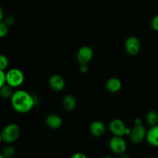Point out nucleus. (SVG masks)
<instances>
[{
  "label": "nucleus",
  "mask_w": 158,
  "mask_h": 158,
  "mask_svg": "<svg viewBox=\"0 0 158 158\" xmlns=\"http://www.w3.org/2000/svg\"><path fill=\"white\" fill-rule=\"evenodd\" d=\"M11 106L19 114H26L31 111L35 104V99L32 94L23 89L14 91L10 98Z\"/></svg>",
  "instance_id": "f257e3e1"
},
{
  "label": "nucleus",
  "mask_w": 158,
  "mask_h": 158,
  "mask_svg": "<svg viewBox=\"0 0 158 158\" xmlns=\"http://www.w3.org/2000/svg\"><path fill=\"white\" fill-rule=\"evenodd\" d=\"M25 76L23 71L18 68H11L6 72V84L15 89L23 85Z\"/></svg>",
  "instance_id": "f03ea898"
},
{
  "label": "nucleus",
  "mask_w": 158,
  "mask_h": 158,
  "mask_svg": "<svg viewBox=\"0 0 158 158\" xmlns=\"http://www.w3.org/2000/svg\"><path fill=\"white\" fill-rule=\"evenodd\" d=\"M1 134L3 142L7 144H12L19 137V127L15 123H9L2 128Z\"/></svg>",
  "instance_id": "7ed1b4c3"
},
{
  "label": "nucleus",
  "mask_w": 158,
  "mask_h": 158,
  "mask_svg": "<svg viewBox=\"0 0 158 158\" xmlns=\"http://www.w3.org/2000/svg\"><path fill=\"white\" fill-rule=\"evenodd\" d=\"M110 131L114 136L123 137L124 135H129L131 129L128 128L123 120L120 119H114L111 120L109 124Z\"/></svg>",
  "instance_id": "20e7f679"
},
{
  "label": "nucleus",
  "mask_w": 158,
  "mask_h": 158,
  "mask_svg": "<svg viewBox=\"0 0 158 158\" xmlns=\"http://www.w3.org/2000/svg\"><path fill=\"white\" fill-rule=\"evenodd\" d=\"M147 133L148 131L143 124L134 125V127L131 129V133L129 134L130 140L134 144H139L146 139Z\"/></svg>",
  "instance_id": "39448f33"
},
{
  "label": "nucleus",
  "mask_w": 158,
  "mask_h": 158,
  "mask_svg": "<svg viewBox=\"0 0 158 158\" xmlns=\"http://www.w3.org/2000/svg\"><path fill=\"white\" fill-rule=\"evenodd\" d=\"M109 147L112 152L120 155V154H124L126 152L127 144L126 140L123 138V137L114 136L110 140Z\"/></svg>",
  "instance_id": "423d86ee"
},
{
  "label": "nucleus",
  "mask_w": 158,
  "mask_h": 158,
  "mask_svg": "<svg viewBox=\"0 0 158 158\" xmlns=\"http://www.w3.org/2000/svg\"><path fill=\"white\" fill-rule=\"evenodd\" d=\"M94 56V50L90 46H83L80 48L77 54V62L82 64H88Z\"/></svg>",
  "instance_id": "0eeeda50"
},
{
  "label": "nucleus",
  "mask_w": 158,
  "mask_h": 158,
  "mask_svg": "<svg viewBox=\"0 0 158 158\" xmlns=\"http://www.w3.org/2000/svg\"><path fill=\"white\" fill-rule=\"evenodd\" d=\"M124 46L127 53L131 56L137 55L141 49L140 40L135 36H131L127 39Z\"/></svg>",
  "instance_id": "6e6552de"
},
{
  "label": "nucleus",
  "mask_w": 158,
  "mask_h": 158,
  "mask_svg": "<svg viewBox=\"0 0 158 158\" xmlns=\"http://www.w3.org/2000/svg\"><path fill=\"white\" fill-rule=\"evenodd\" d=\"M49 84L52 90L56 91V92H60L64 89L66 82L61 76L52 75L49 80Z\"/></svg>",
  "instance_id": "1a4fd4ad"
},
{
  "label": "nucleus",
  "mask_w": 158,
  "mask_h": 158,
  "mask_svg": "<svg viewBox=\"0 0 158 158\" xmlns=\"http://www.w3.org/2000/svg\"><path fill=\"white\" fill-rule=\"evenodd\" d=\"M105 131H106V127L104 123L100 120L94 121L89 126V132L95 137H100L103 136Z\"/></svg>",
  "instance_id": "9d476101"
},
{
  "label": "nucleus",
  "mask_w": 158,
  "mask_h": 158,
  "mask_svg": "<svg viewBox=\"0 0 158 158\" xmlns=\"http://www.w3.org/2000/svg\"><path fill=\"white\" fill-rule=\"evenodd\" d=\"M46 124L51 129H59L63 124V119L58 114H49L46 117Z\"/></svg>",
  "instance_id": "9b49d317"
},
{
  "label": "nucleus",
  "mask_w": 158,
  "mask_h": 158,
  "mask_svg": "<svg viewBox=\"0 0 158 158\" xmlns=\"http://www.w3.org/2000/svg\"><path fill=\"white\" fill-rule=\"evenodd\" d=\"M146 140L151 146L158 147V124L151 127L148 130Z\"/></svg>",
  "instance_id": "f8f14e48"
},
{
  "label": "nucleus",
  "mask_w": 158,
  "mask_h": 158,
  "mask_svg": "<svg viewBox=\"0 0 158 158\" xmlns=\"http://www.w3.org/2000/svg\"><path fill=\"white\" fill-rule=\"evenodd\" d=\"M106 89L109 92L115 94V93L119 92L121 89L122 83L118 78L117 77H111L108 79L107 81L106 82Z\"/></svg>",
  "instance_id": "ddd939ff"
},
{
  "label": "nucleus",
  "mask_w": 158,
  "mask_h": 158,
  "mask_svg": "<svg viewBox=\"0 0 158 158\" xmlns=\"http://www.w3.org/2000/svg\"><path fill=\"white\" fill-rule=\"evenodd\" d=\"M77 100L75 97L71 94L65 96V97L63 100V106L66 111L71 112L74 110L77 106Z\"/></svg>",
  "instance_id": "4468645a"
},
{
  "label": "nucleus",
  "mask_w": 158,
  "mask_h": 158,
  "mask_svg": "<svg viewBox=\"0 0 158 158\" xmlns=\"http://www.w3.org/2000/svg\"><path fill=\"white\" fill-rule=\"evenodd\" d=\"M146 121L151 127L158 124V113L155 110H150L146 115Z\"/></svg>",
  "instance_id": "2eb2a0df"
},
{
  "label": "nucleus",
  "mask_w": 158,
  "mask_h": 158,
  "mask_svg": "<svg viewBox=\"0 0 158 158\" xmlns=\"http://www.w3.org/2000/svg\"><path fill=\"white\" fill-rule=\"evenodd\" d=\"M14 88L8 84H5L0 89V97L2 99H10L14 93Z\"/></svg>",
  "instance_id": "dca6fc26"
},
{
  "label": "nucleus",
  "mask_w": 158,
  "mask_h": 158,
  "mask_svg": "<svg viewBox=\"0 0 158 158\" xmlns=\"http://www.w3.org/2000/svg\"><path fill=\"white\" fill-rule=\"evenodd\" d=\"M15 149L13 146L11 144H8L5 147L2 151V154L6 158H12L15 155Z\"/></svg>",
  "instance_id": "f3484780"
},
{
  "label": "nucleus",
  "mask_w": 158,
  "mask_h": 158,
  "mask_svg": "<svg viewBox=\"0 0 158 158\" xmlns=\"http://www.w3.org/2000/svg\"><path fill=\"white\" fill-rule=\"evenodd\" d=\"M9 32V26L4 21L0 22V39H2L8 35Z\"/></svg>",
  "instance_id": "a211bd4d"
},
{
  "label": "nucleus",
  "mask_w": 158,
  "mask_h": 158,
  "mask_svg": "<svg viewBox=\"0 0 158 158\" xmlns=\"http://www.w3.org/2000/svg\"><path fill=\"white\" fill-rule=\"evenodd\" d=\"M9 65V60L4 54H0V69L5 71Z\"/></svg>",
  "instance_id": "6ab92c4d"
},
{
  "label": "nucleus",
  "mask_w": 158,
  "mask_h": 158,
  "mask_svg": "<svg viewBox=\"0 0 158 158\" xmlns=\"http://www.w3.org/2000/svg\"><path fill=\"white\" fill-rule=\"evenodd\" d=\"M3 21H4L8 26H12V25L15 23V18H14L13 15H7V16L3 19Z\"/></svg>",
  "instance_id": "aec40b11"
},
{
  "label": "nucleus",
  "mask_w": 158,
  "mask_h": 158,
  "mask_svg": "<svg viewBox=\"0 0 158 158\" xmlns=\"http://www.w3.org/2000/svg\"><path fill=\"white\" fill-rule=\"evenodd\" d=\"M151 27L156 32H158V14L151 20Z\"/></svg>",
  "instance_id": "412c9836"
},
{
  "label": "nucleus",
  "mask_w": 158,
  "mask_h": 158,
  "mask_svg": "<svg viewBox=\"0 0 158 158\" xmlns=\"http://www.w3.org/2000/svg\"><path fill=\"white\" fill-rule=\"evenodd\" d=\"M6 83V72L0 69V89H1Z\"/></svg>",
  "instance_id": "4be33fe9"
},
{
  "label": "nucleus",
  "mask_w": 158,
  "mask_h": 158,
  "mask_svg": "<svg viewBox=\"0 0 158 158\" xmlns=\"http://www.w3.org/2000/svg\"><path fill=\"white\" fill-rule=\"evenodd\" d=\"M71 158H87V157H86V154H83V153L77 152L76 153V154H74L71 157Z\"/></svg>",
  "instance_id": "5701e85b"
},
{
  "label": "nucleus",
  "mask_w": 158,
  "mask_h": 158,
  "mask_svg": "<svg viewBox=\"0 0 158 158\" xmlns=\"http://www.w3.org/2000/svg\"><path fill=\"white\" fill-rule=\"evenodd\" d=\"M88 66L87 64H82L80 67V72L83 73H86L88 72Z\"/></svg>",
  "instance_id": "b1692460"
},
{
  "label": "nucleus",
  "mask_w": 158,
  "mask_h": 158,
  "mask_svg": "<svg viewBox=\"0 0 158 158\" xmlns=\"http://www.w3.org/2000/svg\"><path fill=\"white\" fill-rule=\"evenodd\" d=\"M4 19V12H3L2 8L0 6V22L3 21Z\"/></svg>",
  "instance_id": "393cba45"
},
{
  "label": "nucleus",
  "mask_w": 158,
  "mask_h": 158,
  "mask_svg": "<svg viewBox=\"0 0 158 158\" xmlns=\"http://www.w3.org/2000/svg\"><path fill=\"white\" fill-rule=\"evenodd\" d=\"M142 120L140 118H136L134 120V125H141Z\"/></svg>",
  "instance_id": "a878e982"
},
{
  "label": "nucleus",
  "mask_w": 158,
  "mask_h": 158,
  "mask_svg": "<svg viewBox=\"0 0 158 158\" xmlns=\"http://www.w3.org/2000/svg\"><path fill=\"white\" fill-rule=\"evenodd\" d=\"M120 158H131V157H130L129 155H127V154H125V153H124V154H120Z\"/></svg>",
  "instance_id": "bb28decb"
},
{
  "label": "nucleus",
  "mask_w": 158,
  "mask_h": 158,
  "mask_svg": "<svg viewBox=\"0 0 158 158\" xmlns=\"http://www.w3.org/2000/svg\"><path fill=\"white\" fill-rule=\"evenodd\" d=\"M2 141H3V140H2V134H1V132H0V143H1Z\"/></svg>",
  "instance_id": "cd10ccee"
},
{
  "label": "nucleus",
  "mask_w": 158,
  "mask_h": 158,
  "mask_svg": "<svg viewBox=\"0 0 158 158\" xmlns=\"http://www.w3.org/2000/svg\"><path fill=\"white\" fill-rule=\"evenodd\" d=\"M102 158H112V157H109V156H105V157H103Z\"/></svg>",
  "instance_id": "c85d7f7f"
},
{
  "label": "nucleus",
  "mask_w": 158,
  "mask_h": 158,
  "mask_svg": "<svg viewBox=\"0 0 158 158\" xmlns=\"http://www.w3.org/2000/svg\"><path fill=\"white\" fill-rule=\"evenodd\" d=\"M0 158H6L2 154H0Z\"/></svg>",
  "instance_id": "c756f323"
},
{
  "label": "nucleus",
  "mask_w": 158,
  "mask_h": 158,
  "mask_svg": "<svg viewBox=\"0 0 158 158\" xmlns=\"http://www.w3.org/2000/svg\"><path fill=\"white\" fill-rule=\"evenodd\" d=\"M149 158H157V157H150Z\"/></svg>",
  "instance_id": "7c9ffc66"
}]
</instances>
